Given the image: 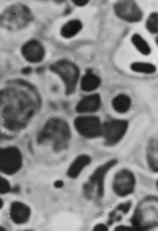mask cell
I'll use <instances>...</instances> for the list:
<instances>
[{"mask_svg": "<svg viewBox=\"0 0 158 231\" xmlns=\"http://www.w3.org/2000/svg\"><path fill=\"white\" fill-rule=\"evenodd\" d=\"M114 12L118 17L130 22L139 21L143 16L142 13L136 3L132 0H121L114 6Z\"/></svg>", "mask_w": 158, "mask_h": 231, "instance_id": "6", "label": "cell"}, {"mask_svg": "<svg viewBox=\"0 0 158 231\" xmlns=\"http://www.w3.org/2000/svg\"><path fill=\"white\" fill-rule=\"evenodd\" d=\"M73 3L76 6L81 7L85 6L88 3L89 1L88 0H72Z\"/></svg>", "mask_w": 158, "mask_h": 231, "instance_id": "19", "label": "cell"}, {"mask_svg": "<svg viewBox=\"0 0 158 231\" xmlns=\"http://www.w3.org/2000/svg\"><path fill=\"white\" fill-rule=\"evenodd\" d=\"M20 51L25 60L31 63L41 62L45 54V50L43 45L36 39H31L25 42L22 46Z\"/></svg>", "mask_w": 158, "mask_h": 231, "instance_id": "7", "label": "cell"}, {"mask_svg": "<svg viewBox=\"0 0 158 231\" xmlns=\"http://www.w3.org/2000/svg\"><path fill=\"white\" fill-rule=\"evenodd\" d=\"M31 69L29 67H26L22 70L23 72L24 73H28L31 72Z\"/></svg>", "mask_w": 158, "mask_h": 231, "instance_id": "21", "label": "cell"}, {"mask_svg": "<svg viewBox=\"0 0 158 231\" xmlns=\"http://www.w3.org/2000/svg\"><path fill=\"white\" fill-rule=\"evenodd\" d=\"M112 105L114 109L120 113H124L130 109L131 101L130 97L123 94H119L113 99Z\"/></svg>", "mask_w": 158, "mask_h": 231, "instance_id": "14", "label": "cell"}, {"mask_svg": "<svg viewBox=\"0 0 158 231\" xmlns=\"http://www.w3.org/2000/svg\"><path fill=\"white\" fill-rule=\"evenodd\" d=\"M74 124L78 133L84 137L92 139L102 136V124L98 117L79 116L75 118Z\"/></svg>", "mask_w": 158, "mask_h": 231, "instance_id": "5", "label": "cell"}, {"mask_svg": "<svg viewBox=\"0 0 158 231\" xmlns=\"http://www.w3.org/2000/svg\"><path fill=\"white\" fill-rule=\"evenodd\" d=\"M131 70L134 71L145 74H152L156 71V67L150 63L136 62L132 63L130 66Z\"/></svg>", "mask_w": 158, "mask_h": 231, "instance_id": "16", "label": "cell"}, {"mask_svg": "<svg viewBox=\"0 0 158 231\" xmlns=\"http://www.w3.org/2000/svg\"><path fill=\"white\" fill-rule=\"evenodd\" d=\"M146 27L151 33L156 34L158 31V14L156 12L151 13L148 17L146 24Z\"/></svg>", "mask_w": 158, "mask_h": 231, "instance_id": "17", "label": "cell"}, {"mask_svg": "<svg viewBox=\"0 0 158 231\" xmlns=\"http://www.w3.org/2000/svg\"><path fill=\"white\" fill-rule=\"evenodd\" d=\"M158 140L155 138L148 140L146 150V156L148 164L151 169L156 171L157 169L158 155Z\"/></svg>", "mask_w": 158, "mask_h": 231, "instance_id": "11", "label": "cell"}, {"mask_svg": "<svg viewBox=\"0 0 158 231\" xmlns=\"http://www.w3.org/2000/svg\"><path fill=\"white\" fill-rule=\"evenodd\" d=\"M51 70L57 73L65 83L67 92H73L76 87L79 74V69L74 63L62 60L52 65Z\"/></svg>", "mask_w": 158, "mask_h": 231, "instance_id": "4", "label": "cell"}, {"mask_svg": "<svg viewBox=\"0 0 158 231\" xmlns=\"http://www.w3.org/2000/svg\"><path fill=\"white\" fill-rule=\"evenodd\" d=\"M5 229L2 226H0V231H5Z\"/></svg>", "mask_w": 158, "mask_h": 231, "instance_id": "24", "label": "cell"}, {"mask_svg": "<svg viewBox=\"0 0 158 231\" xmlns=\"http://www.w3.org/2000/svg\"><path fill=\"white\" fill-rule=\"evenodd\" d=\"M81 82V89L88 92L97 89L100 85L101 80L98 76L92 72L91 70L89 69L82 77Z\"/></svg>", "mask_w": 158, "mask_h": 231, "instance_id": "12", "label": "cell"}, {"mask_svg": "<svg viewBox=\"0 0 158 231\" xmlns=\"http://www.w3.org/2000/svg\"><path fill=\"white\" fill-rule=\"evenodd\" d=\"M3 201L2 199L0 197V210L2 207L3 205Z\"/></svg>", "mask_w": 158, "mask_h": 231, "instance_id": "23", "label": "cell"}, {"mask_svg": "<svg viewBox=\"0 0 158 231\" xmlns=\"http://www.w3.org/2000/svg\"><path fill=\"white\" fill-rule=\"evenodd\" d=\"M101 103L99 94L95 93L85 96L81 99L76 107V111L80 113H92L99 109Z\"/></svg>", "mask_w": 158, "mask_h": 231, "instance_id": "9", "label": "cell"}, {"mask_svg": "<svg viewBox=\"0 0 158 231\" xmlns=\"http://www.w3.org/2000/svg\"><path fill=\"white\" fill-rule=\"evenodd\" d=\"M83 24L79 19H71L64 24L61 27L60 33L64 38L69 39L77 34L82 29Z\"/></svg>", "mask_w": 158, "mask_h": 231, "instance_id": "13", "label": "cell"}, {"mask_svg": "<svg viewBox=\"0 0 158 231\" xmlns=\"http://www.w3.org/2000/svg\"><path fill=\"white\" fill-rule=\"evenodd\" d=\"M23 165L22 153L17 147H0V172L8 175H14Z\"/></svg>", "mask_w": 158, "mask_h": 231, "instance_id": "2", "label": "cell"}, {"mask_svg": "<svg viewBox=\"0 0 158 231\" xmlns=\"http://www.w3.org/2000/svg\"><path fill=\"white\" fill-rule=\"evenodd\" d=\"M64 185L63 182L61 180H57L54 183V186L57 188H60L62 187Z\"/></svg>", "mask_w": 158, "mask_h": 231, "instance_id": "20", "label": "cell"}, {"mask_svg": "<svg viewBox=\"0 0 158 231\" xmlns=\"http://www.w3.org/2000/svg\"><path fill=\"white\" fill-rule=\"evenodd\" d=\"M31 214L30 208L25 204L18 201H15L11 204L10 216L12 221L18 225L27 223Z\"/></svg>", "mask_w": 158, "mask_h": 231, "instance_id": "8", "label": "cell"}, {"mask_svg": "<svg viewBox=\"0 0 158 231\" xmlns=\"http://www.w3.org/2000/svg\"><path fill=\"white\" fill-rule=\"evenodd\" d=\"M128 126V122L125 120L112 119L106 121L102 124V136L104 144L112 147L118 144L126 134Z\"/></svg>", "mask_w": 158, "mask_h": 231, "instance_id": "3", "label": "cell"}, {"mask_svg": "<svg viewBox=\"0 0 158 231\" xmlns=\"http://www.w3.org/2000/svg\"><path fill=\"white\" fill-rule=\"evenodd\" d=\"M11 187L8 180L0 175V194H5L11 192Z\"/></svg>", "mask_w": 158, "mask_h": 231, "instance_id": "18", "label": "cell"}, {"mask_svg": "<svg viewBox=\"0 0 158 231\" xmlns=\"http://www.w3.org/2000/svg\"><path fill=\"white\" fill-rule=\"evenodd\" d=\"M19 187L18 186H16L13 188H11V191H12L13 192L17 193L19 192Z\"/></svg>", "mask_w": 158, "mask_h": 231, "instance_id": "22", "label": "cell"}, {"mask_svg": "<svg viewBox=\"0 0 158 231\" xmlns=\"http://www.w3.org/2000/svg\"><path fill=\"white\" fill-rule=\"evenodd\" d=\"M28 6L22 3L11 4L0 13V27L10 31H17L27 27L33 20Z\"/></svg>", "mask_w": 158, "mask_h": 231, "instance_id": "1", "label": "cell"}, {"mask_svg": "<svg viewBox=\"0 0 158 231\" xmlns=\"http://www.w3.org/2000/svg\"><path fill=\"white\" fill-rule=\"evenodd\" d=\"M91 161V158L87 155L81 154L78 156L69 167L67 172V176L71 179L76 178Z\"/></svg>", "mask_w": 158, "mask_h": 231, "instance_id": "10", "label": "cell"}, {"mask_svg": "<svg viewBox=\"0 0 158 231\" xmlns=\"http://www.w3.org/2000/svg\"><path fill=\"white\" fill-rule=\"evenodd\" d=\"M131 41L136 49L143 54L147 55L150 53L151 49L148 44L139 34H133Z\"/></svg>", "mask_w": 158, "mask_h": 231, "instance_id": "15", "label": "cell"}]
</instances>
